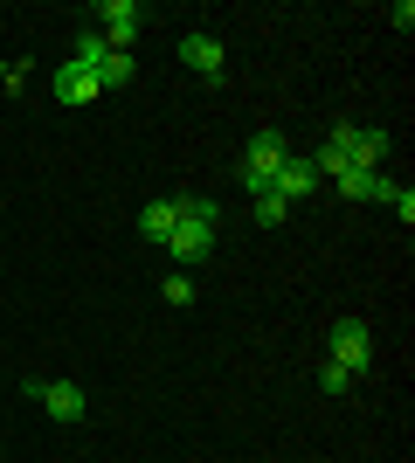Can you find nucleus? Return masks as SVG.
Returning <instances> with one entry per match:
<instances>
[{
	"label": "nucleus",
	"mask_w": 415,
	"mask_h": 463,
	"mask_svg": "<svg viewBox=\"0 0 415 463\" xmlns=\"http://www.w3.org/2000/svg\"><path fill=\"white\" fill-rule=\"evenodd\" d=\"M291 159V138L284 132H250V153H242V187L250 194H270L277 166Z\"/></svg>",
	"instance_id": "nucleus-2"
},
{
	"label": "nucleus",
	"mask_w": 415,
	"mask_h": 463,
	"mask_svg": "<svg viewBox=\"0 0 415 463\" xmlns=\"http://www.w3.org/2000/svg\"><path fill=\"white\" fill-rule=\"evenodd\" d=\"M28 77H35V70H28V62H21V56H14V62H0V83H7V90H14V97H21V83H28Z\"/></svg>",
	"instance_id": "nucleus-15"
},
{
	"label": "nucleus",
	"mask_w": 415,
	"mask_h": 463,
	"mask_svg": "<svg viewBox=\"0 0 415 463\" xmlns=\"http://www.w3.org/2000/svg\"><path fill=\"white\" fill-rule=\"evenodd\" d=\"M159 298H166V305H194V277H187V270H174L166 284H159Z\"/></svg>",
	"instance_id": "nucleus-14"
},
{
	"label": "nucleus",
	"mask_w": 415,
	"mask_h": 463,
	"mask_svg": "<svg viewBox=\"0 0 415 463\" xmlns=\"http://www.w3.org/2000/svg\"><path fill=\"white\" fill-rule=\"evenodd\" d=\"M138 235H146V242H166V235H174V194L138 208Z\"/></svg>",
	"instance_id": "nucleus-11"
},
{
	"label": "nucleus",
	"mask_w": 415,
	"mask_h": 463,
	"mask_svg": "<svg viewBox=\"0 0 415 463\" xmlns=\"http://www.w3.org/2000/svg\"><path fill=\"white\" fill-rule=\"evenodd\" d=\"M35 402L49 408L56 422H83V415H90V402H83V387H77V381H42Z\"/></svg>",
	"instance_id": "nucleus-8"
},
{
	"label": "nucleus",
	"mask_w": 415,
	"mask_h": 463,
	"mask_svg": "<svg viewBox=\"0 0 415 463\" xmlns=\"http://www.w3.org/2000/svg\"><path fill=\"white\" fill-rule=\"evenodd\" d=\"M388 208H395V214H401V229H409V222H415V194L395 187V201H388Z\"/></svg>",
	"instance_id": "nucleus-17"
},
{
	"label": "nucleus",
	"mask_w": 415,
	"mask_h": 463,
	"mask_svg": "<svg viewBox=\"0 0 415 463\" xmlns=\"http://www.w3.org/2000/svg\"><path fill=\"white\" fill-rule=\"evenodd\" d=\"M318 387H325V394H346V387H354V373H346V367H333V360H325V373H318Z\"/></svg>",
	"instance_id": "nucleus-16"
},
{
	"label": "nucleus",
	"mask_w": 415,
	"mask_h": 463,
	"mask_svg": "<svg viewBox=\"0 0 415 463\" xmlns=\"http://www.w3.org/2000/svg\"><path fill=\"white\" fill-rule=\"evenodd\" d=\"M180 62H187L201 83H222V70H229V49H222L215 35H180Z\"/></svg>",
	"instance_id": "nucleus-5"
},
{
	"label": "nucleus",
	"mask_w": 415,
	"mask_h": 463,
	"mask_svg": "<svg viewBox=\"0 0 415 463\" xmlns=\"http://www.w3.org/2000/svg\"><path fill=\"white\" fill-rule=\"evenodd\" d=\"M222 242V208L208 194H174V235H166V256H174V270H194L208 263Z\"/></svg>",
	"instance_id": "nucleus-1"
},
{
	"label": "nucleus",
	"mask_w": 415,
	"mask_h": 463,
	"mask_svg": "<svg viewBox=\"0 0 415 463\" xmlns=\"http://www.w3.org/2000/svg\"><path fill=\"white\" fill-rule=\"evenodd\" d=\"M98 35H104V49H125L132 56V42H138V28H146V7L138 0H98Z\"/></svg>",
	"instance_id": "nucleus-4"
},
{
	"label": "nucleus",
	"mask_w": 415,
	"mask_h": 463,
	"mask_svg": "<svg viewBox=\"0 0 415 463\" xmlns=\"http://www.w3.org/2000/svg\"><path fill=\"white\" fill-rule=\"evenodd\" d=\"M284 214H291V201H277V194H257V229H284Z\"/></svg>",
	"instance_id": "nucleus-13"
},
{
	"label": "nucleus",
	"mask_w": 415,
	"mask_h": 463,
	"mask_svg": "<svg viewBox=\"0 0 415 463\" xmlns=\"http://www.w3.org/2000/svg\"><path fill=\"white\" fill-rule=\"evenodd\" d=\"M333 367H346L354 381L374 367V332H367V318H339L333 326Z\"/></svg>",
	"instance_id": "nucleus-3"
},
{
	"label": "nucleus",
	"mask_w": 415,
	"mask_h": 463,
	"mask_svg": "<svg viewBox=\"0 0 415 463\" xmlns=\"http://www.w3.org/2000/svg\"><path fill=\"white\" fill-rule=\"evenodd\" d=\"M318 187H325V180H318V166H312L305 153H291L284 166H277V180H270L277 201H305V194H318Z\"/></svg>",
	"instance_id": "nucleus-7"
},
{
	"label": "nucleus",
	"mask_w": 415,
	"mask_h": 463,
	"mask_svg": "<svg viewBox=\"0 0 415 463\" xmlns=\"http://www.w3.org/2000/svg\"><path fill=\"white\" fill-rule=\"evenodd\" d=\"M388 146H395V138L381 132V125H360V138H354V159H346V166H367V174H381Z\"/></svg>",
	"instance_id": "nucleus-10"
},
{
	"label": "nucleus",
	"mask_w": 415,
	"mask_h": 463,
	"mask_svg": "<svg viewBox=\"0 0 415 463\" xmlns=\"http://www.w3.org/2000/svg\"><path fill=\"white\" fill-rule=\"evenodd\" d=\"M325 187L346 194V201H395V180H388V174H367V166H339Z\"/></svg>",
	"instance_id": "nucleus-6"
},
{
	"label": "nucleus",
	"mask_w": 415,
	"mask_h": 463,
	"mask_svg": "<svg viewBox=\"0 0 415 463\" xmlns=\"http://www.w3.org/2000/svg\"><path fill=\"white\" fill-rule=\"evenodd\" d=\"M132 77H138V62L125 56V49H104V62H98V90H125Z\"/></svg>",
	"instance_id": "nucleus-12"
},
{
	"label": "nucleus",
	"mask_w": 415,
	"mask_h": 463,
	"mask_svg": "<svg viewBox=\"0 0 415 463\" xmlns=\"http://www.w3.org/2000/svg\"><path fill=\"white\" fill-rule=\"evenodd\" d=\"M98 77H90V70H83V62H62L56 70V104H70V111H77V104H98Z\"/></svg>",
	"instance_id": "nucleus-9"
}]
</instances>
